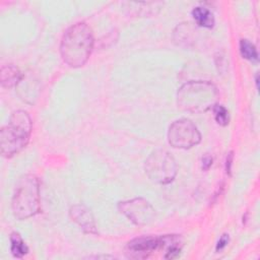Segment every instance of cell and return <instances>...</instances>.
<instances>
[{
    "instance_id": "cell-8",
    "label": "cell",
    "mask_w": 260,
    "mask_h": 260,
    "mask_svg": "<svg viewBox=\"0 0 260 260\" xmlns=\"http://www.w3.org/2000/svg\"><path fill=\"white\" fill-rule=\"evenodd\" d=\"M160 239L157 237H139L127 244V256L135 259H144L159 248Z\"/></svg>"
},
{
    "instance_id": "cell-11",
    "label": "cell",
    "mask_w": 260,
    "mask_h": 260,
    "mask_svg": "<svg viewBox=\"0 0 260 260\" xmlns=\"http://www.w3.org/2000/svg\"><path fill=\"white\" fill-rule=\"evenodd\" d=\"M22 77L19 69L13 65H6L1 68V84L5 87H12Z\"/></svg>"
},
{
    "instance_id": "cell-4",
    "label": "cell",
    "mask_w": 260,
    "mask_h": 260,
    "mask_svg": "<svg viewBox=\"0 0 260 260\" xmlns=\"http://www.w3.org/2000/svg\"><path fill=\"white\" fill-rule=\"evenodd\" d=\"M12 212L18 219L28 218L40 212L39 180L34 175L21 177L15 186L12 197Z\"/></svg>"
},
{
    "instance_id": "cell-18",
    "label": "cell",
    "mask_w": 260,
    "mask_h": 260,
    "mask_svg": "<svg viewBox=\"0 0 260 260\" xmlns=\"http://www.w3.org/2000/svg\"><path fill=\"white\" fill-rule=\"evenodd\" d=\"M233 158H234L233 152H229V154H228V156H226V160H225V170H226V173H228L229 175H231Z\"/></svg>"
},
{
    "instance_id": "cell-14",
    "label": "cell",
    "mask_w": 260,
    "mask_h": 260,
    "mask_svg": "<svg viewBox=\"0 0 260 260\" xmlns=\"http://www.w3.org/2000/svg\"><path fill=\"white\" fill-rule=\"evenodd\" d=\"M240 52L243 58L251 61V62H257L258 61V53L256 50V47L248 40H241L240 41Z\"/></svg>"
},
{
    "instance_id": "cell-13",
    "label": "cell",
    "mask_w": 260,
    "mask_h": 260,
    "mask_svg": "<svg viewBox=\"0 0 260 260\" xmlns=\"http://www.w3.org/2000/svg\"><path fill=\"white\" fill-rule=\"evenodd\" d=\"M10 243H11L10 250L14 257L21 258L27 254L28 248L23 242V240L21 239V237L19 236V234L12 233L10 236Z\"/></svg>"
},
{
    "instance_id": "cell-12",
    "label": "cell",
    "mask_w": 260,
    "mask_h": 260,
    "mask_svg": "<svg viewBox=\"0 0 260 260\" xmlns=\"http://www.w3.org/2000/svg\"><path fill=\"white\" fill-rule=\"evenodd\" d=\"M192 16L198 25L211 28L214 24V17L210 10L205 7L197 6L192 10Z\"/></svg>"
},
{
    "instance_id": "cell-1",
    "label": "cell",
    "mask_w": 260,
    "mask_h": 260,
    "mask_svg": "<svg viewBox=\"0 0 260 260\" xmlns=\"http://www.w3.org/2000/svg\"><path fill=\"white\" fill-rule=\"evenodd\" d=\"M93 35L85 22H77L66 29L62 37L60 53L63 61L77 68L86 63L93 49Z\"/></svg>"
},
{
    "instance_id": "cell-9",
    "label": "cell",
    "mask_w": 260,
    "mask_h": 260,
    "mask_svg": "<svg viewBox=\"0 0 260 260\" xmlns=\"http://www.w3.org/2000/svg\"><path fill=\"white\" fill-rule=\"evenodd\" d=\"M69 215H70V218L74 222H76L85 233L87 234L98 233L93 215L86 206L82 204H76L71 206V208L69 209Z\"/></svg>"
},
{
    "instance_id": "cell-2",
    "label": "cell",
    "mask_w": 260,
    "mask_h": 260,
    "mask_svg": "<svg viewBox=\"0 0 260 260\" xmlns=\"http://www.w3.org/2000/svg\"><path fill=\"white\" fill-rule=\"evenodd\" d=\"M31 132V120L25 111H15L0 131V148L4 157H12L27 144Z\"/></svg>"
},
{
    "instance_id": "cell-15",
    "label": "cell",
    "mask_w": 260,
    "mask_h": 260,
    "mask_svg": "<svg viewBox=\"0 0 260 260\" xmlns=\"http://www.w3.org/2000/svg\"><path fill=\"white\" fill-rule=\"evenodd\" d=\"M212 111L214 113V118H215V121L221 125V126H225L229 124V112L228 110L221 106V105H214L212 107Z\"/></svg>"
},
{
    "instance_id": "cell-10",
    "label": "cell",
    "mask_w": 260,
    "mask_h": 260,
    "mask_svg": "<svg viewBox=\"0 0 260 260\" xmlns=\"http://www.w3.org/2000/svg\"><path fill=\"white\" fill-rule=\"evenodd\" d=\"M160 238V247L166 249V259H175L179 257L183 246V240L178 235H166Z\"/></svg>"
},
{
    "instance_id": "cell-5",
    "label": "cell",
    "mask_w": 260,
    "mask_h": 260,
    "mask_svg": "<svg viewBox=\"0 0 260 260\" xmlns=\"http://www.w3.org/2000/svg\"><path fill=\"white\" fill-rule=\"evenodd\" d=\"M144 170L151 181L158 184H169L177 174V164L169 151L157 149L145 160Z\"/></svg>"
},
{
    "instance_id": "cell-6",
    "label": "cell",
    "mask_w": 260,
    "mask_h": 260,
    "mask_svg": "<svg viewBox=\"0 0 260 260\" xmlns=\"http://www.w3.org/2000/svg\"><path fill=\"white\" fill-rule=\"evenodd\" d=\"M168 140L173 147L186 149L198 144L201 140V135L192 121L179 119L170 125Z\"/></svg>"
},
{
    "instance_id": "cell-7",
    "label": "cell",
    "mask_w": 260,
    "mask_h": 260,
    "mask_svg": "<svg viewBox=\"0 0 260 260\" xmlns=\"http://www.w3.org/2000/svg\"><path fill=\"white\" fill-rule=\"evenodd\" d=\"M118 208L136 225L149 224L155 217L154 208L144 198H133L119 202Z\"/></svg>"
},
{
    "instance_id": "cell-16",
    "label": "cell",
    "mask_w": 260,
    "mask_h": 260,
    "mask_svg": "<svg viewBox=\"0 0 260 260\" xmlns=\"http://www.w3.org/2000/svg\"><path fill=\"white\" fill-rule=\"evenodd\" d=\"M211 165H212V157L209 154H205L204 156H202V159H201L202 170L207 171L211 167Z\"/></svg>"
},
{
    "instance_id": "cell-17",
    "label": "cell",
    "mask_w": 260,
    "mask_h": 260,
    "mask_svg": "<svg viewBox=\"0 0 260 260\" xmlns=\"http://www.w3.org/2000/svg\"><path fill=\"white\" fill-rule=\"evenodd\" d=\"M228 243H229V235L224 234V235H222L219 238V240H218V242L216 244V251L222 250L228 245Z\"/></svg>"
},
{
    "instance_id": "cell-3",
    "label": "cell",
    "mask_w": 260,
    "mask_h": 260,
    "mask_svg": "<svg viewBox=\"0 0 260 260\" xmlns=\"http://www.w3.org/2000/svg\"><path fill=\"white\" fill-rule=\"evenodd\" d=\"M217 90L207 81H190L178 90V106L188 112H204L215 105Z\"/></svg>"
}]
</instances>
